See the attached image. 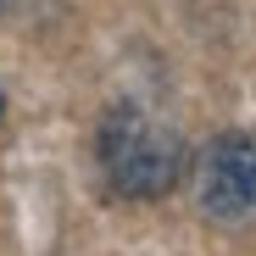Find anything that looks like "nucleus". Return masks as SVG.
Here are the masks:
<instances>
[{
	"label": "nucleus",
	"instance_id": "obj_4",
	"mask_svg": "<svg viewBox=\"0 0 256 256\" xmlns=\"http://www.w3.org/2000/svg\"><path fill=\"white\" fill-rule=\"evenodd\" d=\"M0 6H6V0H0Z\"/></svg>",
	"mask_w": 256,
	"mask_h": 256
},
{
	"label": "nucleus",
	"instance_id": "obj_3",
	"mask_svg": "<svg viewBox=\"0 0 256 256\" xmlns=\"http://www.w3.org/2000/svg\"><path fill=\"white\" fill-rule=\"evenodd\" d=\"M0 122H6V95H0Z\"/></svg>",
	"mask_w": 256,
	"mask_h": 256
},
{
	"label": "nucleus",
	"instance_id": "obj_1",
	"mask_svg": "<svg viewBox=\"0 0 256 256\" xmlns=\"http://www.w3.org/2000/svg\"><path fill=\"white\" fill-rule=\"evenodd\" d=\"M100 173L128 200H162L184 178V140L140 106H117L100 122Z\"/></svg>",
	"mask_w": 256,
	"mask_h": 256
},
{
	"label": "nucleus",
	"instance_id": "obj_2",
	"mask_svg": "<svg viewBox=\"0 0 256 256\" xmlns=\"http://www.w3.org/2000/svg\"><path fill=\"white\" fill-rule=\"evenodd\" d=\"M195 190L200 212L218 223H256V140L250 134H223L212 140L206 156L195 162Z\"/></svg>",
	"mask_w": 256,
	"mask_h": 256
}]
</instances>
